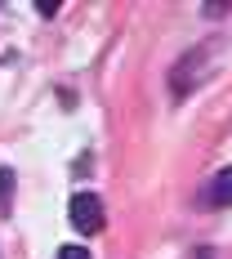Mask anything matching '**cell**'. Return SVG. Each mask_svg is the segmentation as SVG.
Wrapping results in <instances>:
<instances>
[{
  "instance_id": "obj_1",
  "label": "cell",
  "mask_w": 232,
  "mask_h": 259,
  "mask_svg": "<svg viewBox=\"0 0 232 259\" xmlns=\"http://www.w3.org/2000/svg\"><path fill=\"white\" fill-rule=\"evenodd\" d=\"M210 54H219V40H206V45H197V50H192V54L179 63V67L170 72V85H174V94H188L192 85H201V80L214 72V58H210Z\"/></svg>"
},
{
  "instance_id": "obj_2",
  "label": "cell",
  "mask_w": 232,
  "mask_h": 259,
  "mask_svg": "<svg viewBox=\"0 0 232 259\" xmlns=\"http://www.w3.org/2000/svg\"><path fill=\"white\" fill-rule=\"evenodd\" d=\"M67 219H72V228H76L80 237H99V233H103V224H107L99 192H76L72 206H67Z\"/></svg>"
},
{
  "instance_id": "obj_3",
  "label": "cell",
  "mask_w": 232,
  "mask_h": 259,
  "mask_svg": "<svg viewBox=\"0 0 232 259\" xmlns=\"http://www.w3.org/2000/svg\"><path fill=\"white\" fill-rule=\"evenodd\" d=\"M206 206H232V165H223L206 188Z\"/></svg>"
},
{
  "instance_id": "obj_4",
  "label": "cell",
  "mask_w": 232,
  "mask_h": 259,
  "mask_svg": "<svg viewBox=\"0 0 232 259\" xmlns=\"http://www.w3.org/2000/svg\"><path fill=\"white\" fill-rule=\"evenodd\" d=\"M9 197H14V170L0 165V214H9Z\"/></svg>"
},
{
  "instance_id": "obj_5",
  "label": "cell",
  "mask_w": 232,
  "mask_h": 259,
  "mask_svg": "<svg viewBox=\"0 0 232 259\" xmlns=\"http://www.w3.org/2000/svg\"><path fill=\"white\" fill-rule=\"evenodd\" d=\"M58 259H94V255H89L85 246H63V250H58Z\"/></svg>"
},
{
  "instance_id": "obj_6",
  "label": "cell",
  "mask_w": 232,
  "mask_h": 259,
  "mask_svg": "<svg viewBox=\"0 0 232 259\" xmlns=\"http://www.w3.org/2000/svg\"><path fill=\"white\" fill-rule=\"evenodd\" d=\"M58 9H63V5H58V0H36V14H40V18H54V14H58Z\"/></svg>"
}]
</instances>
